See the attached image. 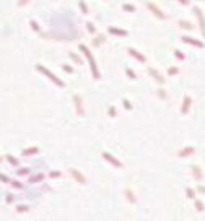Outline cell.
<instances>
[{"label": "cell", "instance_id": "obj_13", "mask_svg": "<svg viewBox=\"0 0 205 221\" xmlns=\"http://www.w3.org/2000/svg\"><path fill=\"white\" fill-rule=\"evenodd\" d=\"M0 179H2V181L5 182V184H10V182H12V181H8V179H7V177H5V176H3V174H0Z\"/></svg>", "mask_w": 205, "mask_h": 221}, {"label": "cell", "instance_id": "obj_4", "mask_svg": "<svg viewBox=\"0 0 205 221\" xmlns=\"http://www.w3.org/2000/svg\"><path fill=\"white\" fill-rule=\"evenodd\" d=\"M192 171H194V177H195V181H200V179H202V172H200V168H199V166H194Z\"/></svg>", "mask_w": 205, "mask_h": 221}, {"label": "cell", "instance_id": "obj_15", "mask_svg": "<svg viewBox=\"0 0 205 221\" xmlns=\"http://www.w3.org/2000/svg\"><path fill=\"white\" fill-rule=\"evenodd\" d=\"M13 200H15V197H13V195H10V193H8V195H7V202H13Z\"/></svg>", "mask_w": 205, "mask_h": 221}, {"label": "cell", "instance_id": "obj_17", "mask_svg": "<svg viewBox=\"0 0 205 221\" xmlns=\"http://www.w3.org/2000/svg\"><path fill=\"white\" fill-rule=\"evenodd\" d=\"M0 161H2V158H0Z\"/></svg>", "mask_w": 205, "mask_h": 221}, {"label": "cell", "instance_id": "obj_9", "mask_svg": "<svg viewBox=\"0 0 205 221\" xmlns=\"http://www.w3.org/2000/svg\"><path fill=\"white\" fill-rule=\"evenodd\" d=\"M10 184H12V185H13V187H15V189H23V184H20L18 181H12V182H10Z\"/></svg>", "mask_w": 205, "mask_h": 221}, {"label": "cell", "instance_id": "obj_16", "mask_svg": "<svg viewBox=\"0 0 205 221\" xmlns=\"http://www.w3.org/2000/svg\"><path fill=\"white\" fill-rule=\"evenodd\" d=\"M199 192H202V193H205V185H199Z\"/></svg>", "mask_w": 205, "mask_h": 221}, {"label": "cell", "instance_id": "obj_7", "mask_svg": "<svg viewBox=\"0 0 205 221\" xmlns=\"http://www.w3.org/2000/svg\"><path fill=\"white\" fill-rule=\"evenodd\" d=\"M186 193H187L189 198H195V192H194L192 189H186Z\"/></svg>", "mask_w": 205, "mask_h": 221}, {"label": "cell", "instance_id": "obj_3", "mask_svg": "<svg viewBox=\"0 0 205 221\" xmlns=\"http://www.w3.org/2000/svg\"><path fill=\"white\" fill-rule=\"evenodd\" d=\"M126 197H127V200L130 203H137V198L134 197V192H132L130 189H127V190H126Z\"/></svg>", "mask_w": 205, "mask_h": 221}, {"label": "cell", "instance_id": "obj_10", "mask_svg": "<svg viewBox=\"0 0 205 221\" xmlns=\"http://www.w3.org/2000/svg\"><path fill=\"white\" fill-rule=\"evenodd\" d=\"M41 179H43V174H39L37 177H31V179H29V182H31V184H34L36 181H41Z\"/></svg>", "mask_w": 205, "mask_h": 221}, {"label": "cell", "instance_id": "obj_8", "mask_svg": "<svg viewBox=\"0 0 205 221\" xmlns=\"http://www.w3.org/2000/svg\"><path fill=\"white\" fill-rule=\"evenodd\" d=\"M16 211H18V213L28 211V206H26V205H18V206H16Z\"/></svg>", "mask_w": 205, "mask_h": 221}, {"label": "cell", "instance_id": "obj_1", "mask_svg": "<svg viewBox=\"0 0 205 221\" xmlns=\"http://www.w3.org/2000/svg\"><path fill=\"white\" fill-rule=\"evenodd\" d=\"M70 174L73 176V179H77V182L78 184H86V179H85V176L82 174V172L78 171V169H70Z\"/></svg>", "mask_w": 205, "mask_h": 221}, {"label": "cell", "instance_id": "obj_11", "mask_svg": "<svg viewBox=\"0 0 205 221\" xmlns=\"http://www.w3.org/2000/svg\"><path fill=\"white\" fill-rule=\"evenodd\" d=\"M33 153H37V148H29V150L25 151V154H33Z\"/></svg>", "mask_w": 205, "mask_h": 221}, {"label": "cell", "instance_id": "obj_6", "mask_svg": "<svg viewBox=\"0 0 205 221\" xmlns=\"http://www.w3.org/2000/svg\"><path fill=\"white\" fill-rule=\"evenodd\" d=\"M195 208H197V211H204V203L200 200H195Z\"/></svg>", "mask_w": 205, "mask_h": 221}, {"label": "cell", "instance_id": "obj_5", "mask_svg": "<svg viewBox=\"0 0 205 221\" xmlns=\"http://www.w3.org/2000/svg\"><path fill=\"white\" fill-rule=\"evenodd\" d=\"M190 153H194V150H192V148H186V150H182V151H181V153H179V156L186 158L187 154H190Z\"/></svg>", "mask_w": 205, "mask_h": 221}, {"label": "cell", "instance_id": "obj_14", "mask_svg": "<svg viewBox=\"0 0 205 221\" xmlns=\"http://www.w3.org/2000/svg\"><path fill=\"white\" fill-rule=\"evenodd\" d=\"M8 161H10V163H12L13 166H16V164H18V161H16L15 158H10V156H8Z\"/></svg>", "mask_w": 205, "mask_h": 221}, {"label": "cell", "instance_id": "obj_2", "mask_svg": "<svg viewBox=\"0 0 205 221\" xmlns=\"http://www.w3.org/2000/svg\"><path fill=\"white\" fill-rule=\"evenodd\" d=\"M103 156H104V160H107L111 164H114V166H116V168H122V163H121V161H117L116 158H112L109 153H103Z\"/></svg>", "mask_w": 205, "mask_h": 221}, {"label": "cell", "instance_id": "obj_12", "mask_svg": "<svg viewBox=\"0 0 205 221\" xmlns=\"http://www.w3.org/2000/svg\"><path fill=\"white\" fill-rule=\"evenodd\" d=\"M18 174H20V176H26V174H29V171H28V169H20Z\"/></svg>", "mask_w": 205, "mask_h": 221}]
</instances>
